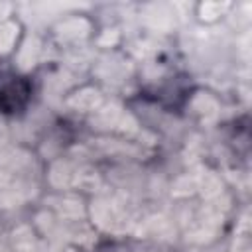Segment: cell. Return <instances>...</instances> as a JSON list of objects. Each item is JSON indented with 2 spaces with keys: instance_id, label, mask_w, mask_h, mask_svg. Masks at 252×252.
I'll use <instances>...</instances> for the list:
<instances>
[{
  "instance_id": "6da1fadb",
  "label": "cell",
  "mask_w": 252,
  "mask_h": 252,
  "mask_svg": "<svg viewBox=\"0 0 252 252\" xmlns=\"http://www.w3.org/2000/svg\"><path fill=\"white\" fill-rule=\"evenodd\" d=\"M30 94V87L24 79L16 75L0 73V108L14 110L20 106V98L26 100Z\"/></svg>"
}]
</instances>
